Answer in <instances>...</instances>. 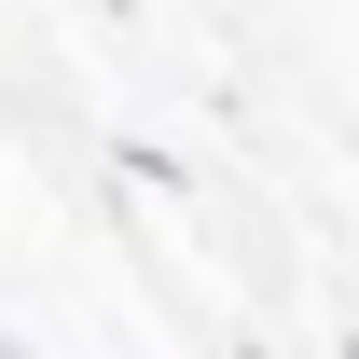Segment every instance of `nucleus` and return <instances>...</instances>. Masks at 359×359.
<instances>
[{"instance_id":"nucleus-1","label":"nucleus","mask_w":359,"mask_h":359,"mask_svg":"<svg viewBox=\"0 0 359 359\" xmlns=\"http://www.w3.org/2000/svg\"><path fill=\"white\" fill-rule=\"evenodd\" d=\"M346 359H359V346H346Z\"/></svg>"}]
</instances>
